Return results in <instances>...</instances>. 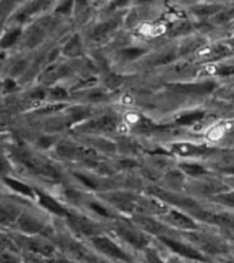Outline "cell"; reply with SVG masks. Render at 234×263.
<instances>
[{
  "mask_svg": "<svg viewBox=\"0 0 234 263\" xmlns=\"http://www.w3.org/2000/svg\"><path fill=\"white\" fill-rule=\"evenodd\" d=\"M118 53L123 61H134L137 58L143 57L144 53H147V49L143 47H137V45H131V47L127 45V47L119 48Z\"/></svg>",
  "mask_w": 234,
  "mask_h": 263,
  "instance_id": "ba28073f",
  "label": "cell"
},
{
  "mask_svg": "<svg viewBox=\"0 0 234 263\" xmlns=\"http://www.w3.org/2000/svg\"><path fill=\"white\" fill-rule=\"evenodd\" d=\"M6 182H7V184L10 185L12 189H15V191H18V192L22 193V195H25V196H32V197L36 196V192H34V191H33L30 186L22 184V182H20V181L10 180V178H7V180H6Z\"/></svg>",
  "mask_w": 234,
  "mask_h": 263,
  "instance_id": "5bb4252c",
  "label": "cell"
},
{
  "mask_svg": "<svg viewBox=\"0 0 234 263\" xmlns=\"http://www.w3.org/2000/svg\"><path fill=\"white\" fill-rule=\"evenodd\" d=\"M127 10L112 12V14H103V18L94 22L88 29V39L93 43H103L107 41L122 25H125Z\"/></svg>",
  "mask_w": 234,
  "mask_h": 263,
  "instance_id": "6da1fadb",
  "label": "cell"
},
{
  "mask_svg": "<svg viewBox=\"0 0 234 263\" xmlns=\"http://www.w3.org/2000/svg\"><path fill=\"white\" fill-rule=\"evenodd\" d=\"M93 241L99 250L104 251V252H107V254L112 255V256H116V258L126 259V255L123 254L122 251L119 250L118 247L115 246L112 241H110V240H107V238L104 237H98V238H94Z\"/></svg>",
  "mask_w": 234,
  "mask_h": 263,
  "instance_id": "8992f818",
  "label": "cell"
},
{
  "mask_svg": "<svg viewBox=\"0 0 234 263\" xmlns=\"http://www.w3.org/2000/svg\"><path fill=\"white\" fill-rule=\"evenodd\" d=\"M218 200L221 203H225L227 205H234V192L233 193H226V195H219Z\"/></svg>",
  "mask_w": 234,
  "mask_h": 263,
  "instance_id": "ac0fdd59",
  "label": "cell"
},
{
  "mask_svg": "<svg viewBox=\"0 0 234 263\" xmlns=\"http://www.w3.org/2000/svg\"><path fill=\"white\" fill-rule=\"evenodd\" d=\"M182 170H184L186 174H189V176H203V174H205L207 173V170H205L203 166H200V164H196V163H186V164H182Z\"/></svg>",
  "mask_w": 234,
  "mask_h": 263,
  "instance_id": "e0dca14e",
  "label": "cell"
},
{
  "mask_svg": "<svg viewBox=\"0 0 234 263\" xmlns=\"http://www.w3.org/2000/svg\"><path fill=\"white\" fill-rule=\"evenodd\" d=\"M85 47H84V39L80 33H74L66 40L62 53L67 58H78L84 55Z\"/></svg>",
  "mask_w": 234,
  "mask_h": 263,
  "instance_id": "3957f363",
  "label": "cell"
},
{
  "mask_svg": "<svg viewBox=\"0 0 234 263\" xmlns=\"http://www.w3.org/2000/svg\"><path fill=\"white\" fill-rule=\"evenodd\" d=\"M89 205H90V209H93L96 213H99L100 215H103V217H110V213H108L103 205L98 204V203H90Z\"/></svg>",
  "mask_w": 234,
  "mask_h": 263,
  "instance_id": "d6986e66",
  "label": "cell"
},
{
  "mask_svg": "<svg viewBox=\"0 0 234 263\" xmlns=\"http://www.w3.org/2000/svg\"><path fill=\"white\" fill-rule=\"evenodd\" d=\"M203 117H204V112H201V111H193V112L182 115V117L178 119V123H181V125H190V123H194L197 122V121H200Z\"/></svg>",
  "mask_w": 234,
  "mask_h": 263,
  "instance_id": "2e32d148",
  "label": "cell"
},
{
  "mask_svg": "<svg viewBox=\"0 0 234 263\" xmlns=\"http://www.w3.org/2000/svg\"><path fill=\"white\" fill-rule=\"evenodd\" d=\"M163 241H166V244H167L168 247H171L176 252H180V254L185 255V256H189V258L201 259V256L197 254L196 251H193L192 248H189V247L184 246V244H181V242H176L172 241V240H168V238H163Z\"/></svg>",
  "mask_w": 234,
  "mask_h": 263,
  "instance_id": "8fae6325",
  "label": "cell"
},
{
  "mask_svg": "<svg viewBox=\"0 0 234 263\" xmlns=\"http://www.w3.org/2000/svg\"><path fill=\"white\" fill-rule=\"evenodd\" d=\"M172 151L177 152L178 155H201L207 149L204 147H197L189 143H180L172 145Z\"/></svg>",
  "mask_w": 234,
  "mask_h": 263,
  "instance_id": "9c48e42d",
  "label": "cell"
},
{
  "mask_svg": "<svg viewBox=\"0 0 234 263\" xmlns=\"http://www.w3.org/2000/svg\"><path fill=\"white\" fill-rule=\"evenodd\" d=\"M233 21H234V6H227V7H226L225 10H222L219 14L212 16L207 24L211 25V28H215V26H223V25H227L230 24V22H233Z\"/></svg>",
  "mask_w": 234,
  "mask_h": 263,
  "instance_id": "5b68a950",
  "label": "cell"
},
{
  "mask_svg": "<svg viewBox=\"0 0 234 263\" xmlns=\"http://www.w3.org/2000/svg\"><path fill=\"white\" fill-rule=\"evenodd\" d=\"M24 36V28L22 26H14L10 25V28L4 32L3 37H2V47L3 49H7L12 45H15L20 40H22Z\"/></svg>",
  "mask_w": 234,
  "mask_h": 263,
  "instance_id": "277c9868",
  "label": "cell"
},
{
  "mask_svg": "<svg viewBox=\"0 0 234 263\" xmlns=\"http://www.w3.org/2000/svg\"><path fill=\"white\" fill-rule=\"evenodd\" d=\"M74 10H75V0H57L52 12L62 18H70L74 15Z\"/></svg>",
  "mask_w": 234,
  "mask_h": 263,
  "instance_id": "52a82bcc",
  "label": "cell"
},
{
  "mask_svg": "<svg viewBox=\"0 0 234 263\" xmlns=\"http://www.w3.org/2000/svg\"><path fill=\"white\" fill-rule=\"evenodd\" d=\"M21 228L25 230H28V232H37V230H40L41 225L34 219V218H30L28 217V215H25V217L21 218Z\"/></svg>",
  "mask_w": 234,
  "mask_h": 263,
  "instance_id": "9a60e30c",
  "label": "cell"
},
{
  "mask_svg": "<svg viewBox=\"0 0 234 263\" xmlns=\"http://www.w3.org/2000/svg\"><path fill=\"white\" fill-rule=\"evenodd\" d=\"M115 121L110 117H104V118L96 119L93 122H90L88 125L89 129H94V130H107V129H114Z\"/></svg>",
  "mask_w": 234,
  "mask_h": 263,
  "instance_id": "4fadbf2b",
  "label": "cell"
},
{
  "mask_svg": "<svg viewBox=\"0 0 234 263\" xmlns=\"http://www.w3.org/2000/svg\"><path fill=\"white\" fill-rule=\"evenodd\" d=\"M226 7H227L226 4L219 3V2H209V3L193 4V6L188 8V11L193 16H196L197 20L201 21L199 24H204V22H208L212 16L219 14L222 10H225Z\"/></svg>",
  "mask_w": 234,
  "mask_h": 263,
  "instance_id": "7a4b0ae2",
  "label": "cell"
},
{
  "mask_svg": "<svg viewBox=\"0 0 234 263\" xmlns=\"http://www.w3.org/2000/svg\"><path fill=\"white\" fill-rule=\"evenodd\" d=\"M231 182H233V184H234V178H231Z\"/></svg>",
  "mask_w": 234,
  "mask_h": 263,
  "instance_id": "44dd1931",
  "label": "cell"
},
{
  "mask_svg": "<svg viewBox=\"0 0 234 263\" xmlns=\"http://www.w3.org/2000/svg\"><path fill=\"white\" fill-rule=\"evenodd\" d=\"M168 219H171L177 226H181V228H186V229H189V228H192V229L193 228H196V223H194L190 218H188L186 215H184V214L178 213V211H171Z\"/></svg>",
  "mask_w": 234,
  "mask_h": 263,
  "instance_id": "7c38bea8",
  "label": "cell"
},
{
  "mask_svg": "<svg viewBox=\"0 0 234 263\" xmlns=\"http://www.w3.org/2000/svg\"><path fill=\"white\" fill-rule=\"evenodd\" d=\"M38 199H40V203L44 205L45 209L51 210L52 213L57 214V215H67L66 210L62 207L56 200H53L52 197L48 196V195H43V193H38Z\"/></svg>",
  "mask_w": 234,
  "mask_h": 263,
  "instance_id": "30bf717a",
  "label": "cell"
},
{
  "mask_svg": "<svg viewBox=\"0 0 234 263\" xmlns=\"http://www.w3.org/2000/svg\"><path fill=\"white\" fill-rule=\"evenodd\" d=\"M51 96H52L53 99H63L66 98V90L62 89V88H55V89L52 90Z\"/></svg>",
  "mask_w": 234,
  "mask_h": 263,
  "instance_id": "ffe728a7",
  "label": "cell"
}]
</instances>
